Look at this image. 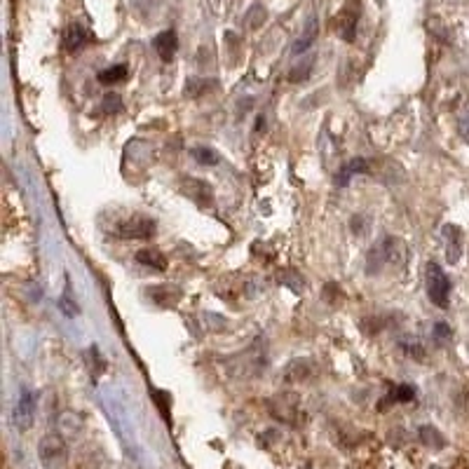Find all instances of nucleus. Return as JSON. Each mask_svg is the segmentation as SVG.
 <instances>
[{
    "mask_svg": "<svg viewBox=\"0 0 469 469\" xmlns=\"http://www.w3.org/2000/svg\"><path fill=\"white\" fill-rule=\"evenodd\" d=\"M110 232L122 239H150V237H155V232H158V223L150 219V216L132 214V216H127V219H122L120 223H115Z\"/></svg>",
    "mask_w": 469,
    "mask_h": 469,
    "instance_id": "nucleus-1",
    "label": "nucleus"
},
{
    "mask_svg": "<svg viewBox=\"0 0 469 469\" xmlns=\"http://www.w3.org/2000/svg\"><path fill=\"white\" fill-rule=\"evenodd\" d=\"M427 296L437 308L446 310L450 300V279L437 263L427 265Z\"/></svg>",
    "mask_w": 469,
    "mask_h": 469,
    "instance_id": "nucleus-2",
    "label": "nucleus"
},
{
    "mask_svg": "<svg viewBox=\"0 0 469 469\" xmlns=\"http://www.w3.org/2000/svg\"><path fill=\"white\" fill-rule=\"evenodd\" d=\"M66 455H69V450H66V444L59 434H45L38 444V457H40L45 469H61Z\"/></svg>",
    "mask_w": 469,
    "mask_h": 469,
    "instance_id": "nucleus-3",
    "label": "nucleus"
},
{
    "mask_svg": "<svg viewBox=\"0 0 469 469\" xmlns=\"http://www.w3.org/2000/svg\"><path fill=\"white\" fill-rule=\"evenodd\" d=\"M359 14H361V5L359 0H348L345 8L340 10L336 16V31L340 33L345 43H352L357 36V24H359Z\"/></svg>",
    "mask_w": 469,
    "mask_h": 469,
    "instance_id": "nucleus-4",
    "label": "nucleus"
},
{
    "mask_svg": "<svg viewBox=\"0 0 469 469\" xmlns=\"http://www.w3.org/2000/svg\"><path fill=\"white\" fill-rule=\"evenodd\" d=\"M181 193L186 195L188 200H193L197 206H206L214 204V193H211V186L204 181H200V178H183L181 181Z\"/></svg>",
    "mask_w": 469,
    "mask_h": 469,
    "instance_id": "nucleus-5",
    "label": "nucleus"
},
{
    "mask_svg": "<svg viewBox=\"0 0 469 469\" xmlns=\"http://www.w3.org/2000/svg\"><path fill=\"white\" fill-rule=\"evenodd\" d=\"M36 420V394L31 389H24L14 406V425L19 429H29Z\"/></svg>",
    "mask_w": 469,
    "mask_h": 469,
    "instance_id": "nucleus-6",
    "label": "nucleus"
},
{
    "mask_svg": "<svg viewBox=\"0 0 469 469\" xmlns=\"http://www.w3.org/2000/svg\"><path fill=\"white\" fill-rule=\"evenodd\" d=\"M270 411L277 420L293 422V418H298V396H293V394L277 396V399L270 404Z\"/></svg>",
    "mask_w": 469,
    "mask_h": 469,
    "instance_id": "nucleus-7",
    "label": "nucleus"
},
{
    "mask_svg": "<svg viewBox=\"0 0 469 469\" xmlns=\"http://www.w3.org/2000/svg\"><path fill=\"white\" fill-rule=\"evenodd\" d=\"M89 40H92V33H89L80 21H73V24H69V29L64 33V49L66 52H77V49L85 47Z\"/></svg>",
    "mask_w": 469,
    "mask_h": 469,
    "instance_id": "nucleus-8",
    "label": "nucleus"
},
{
    "mask_svg": "<svg viewBox=\"0 0 469 469\" xmlns=\"http://www.w3.org/2000/svg\"><path fill=\"white\" fill-rule=\"evenodd\" d=\"M148 296L155 300V305H160V308H174L178 300L183 298L181 289L171 287V284H155V287L148 289Z\"/></svg>",
    "mask_w": 469,
    "mask_h": 469,
    "instance_id": "nucleus-9",
    "label": "nucleus"
},
{
    "mask_svg": "<svg viewBox=\"0 0 469 469\" xmlns=\"http://www.w3.org/2000/svg\"><path fill=\"white\" fill-rule=\"evenodd\" d=\"M153 47L155 52L160 54V59L165 61V64H169L171 59H174L176 49H178V38H176V31H162L158 36L153 38Z\"/></svg>",
    "mask_w": 469,
    "mask_h": 469,
    "instance_id": "nucleus-10",
    "label": "nucleus"
},
{
    "mask_svg": "<svg viewBox=\"0 0 469 469\" xmlns=\"http://www.w3.org/2000/svg\"><path fill=\"white\" fill-rule=\"evenodd\" d=\"M444 237H446V258L448 263H457L462 254V232L457 226H446L444 228Z\"/></svg>",
    "mask_w": 469,
    "mask_h": 469,
    "instance_id": "nucleus-11",
    "label": "nucleus"
},
{
    "mask_svg": "<svg viewBox=\"0 0 469 469\" xmlns=\"http://www.w3.org/2000/svg\"><path fill=\"white\" fill-rule=\"evenodd\" d=\"M317 36H320V24H317V16L312 14L310 19H308V24H305L303 36H300L298 40H296V45H293V54L308 52V49L312 47V43L317 40Z\"/></svg>",
    "mask_w": 469,
    "mask_h": 469,
    "instance_id": "nucleus-12",
    "label": "nucleus"
},
{
    "mask_svg": "<svg viewBox=\"0 0 469 469\" xmlns=\"http://www.w3.org/2000/svg\"><path fill=\"white\" fill-rule=\"evenodd\" d=\"M312 376V366L308 359H293L284 368V381L287 383H303Z\"/></svg>",
    "mask_w": 469,
    "mask_h": 469,
    "instance_id": "nucleus-13",
    "label": "nucleus"
},
{
    "mask_svg": "<svg viewBox=\"0 0 469 469\" xmlns=\"http://www.w3.org/2000/svg\"><path fill=\"white\" fill-rule=\"evenodd\" d=\"M136 261L146 267H155V270H167V258L160 249H141L136 251Z\"/></svg>",
    "mask_w": 469,
    "mask_h": 469,
    "instance_id": "nucleus-14",
    "label": "nucleus"
},
{
    "mask_svg": "<svg viewBox=\"0 0 469 469\" xmlns=\"http://www.w3.org/2000/svg\"><path fill=\"white\" fill-rule=\"evenodd\" d=\"M368 171V162L364 158H357V160H352L350 165H345L343 169H340V174L336 176V183L338 186H348V181L354 174H366Z\"/></svg>",
    "mask_w": 469,
    "mask_h": 469,
    "instance_id": "nucleus-15",
    "label": "nucleus"
},
{
    "mask_svg": "<svg viewBox=\"0 0 469 469\" xmlns=\"http://www.w3.org/2000/svg\"><path fill=\"white\" fill-rule=\"evenodd\" d=\"M387 401H383L381 409H385L387 404H411L413 399H416V389L411 387V385H396V387L385 396Z\"/></svg>",
    "mask_w": 469,
    "mask_h": 469,
    "instance_id": "nucleus-16",
    "label": "nucleus"
},
{
    "mask_svg": "<svg viewBox=\"0 0 469 469\" xmlns=\"http://www.w3.org/2000/svg\"><path fill=\"white\" fill-rule=\"evenodd\" d=\"M97 80L101 82V85H117V82L127 80V66L117 64V66H110V69H104L101 73L97 75Z\"/></svg>",
    "mask_w": 469,
    "mask_h": 469,
    "instance_id": "nucleus-17",
    "label": "nucleus"
},
{
    "mask_svg": "<svg viewBox=\"0 0 469 469\" xmlns=\"http://www.w3.org/2000/svg\"><path fill=\"white\" fill-rule=\"evenodd\" d=\"M418 434H420V441H422V444L429 446V448H444V446H446V439L441 437L439 429H437V427H432V425H422V427H420V432H418Z\"/></svg>",
    "mask_w": 469,
    "mask_h": 469,
    "instance_id": "nucleus-18",
    "label": "nucleus"
},
{
    "mask_svg": "<svg viewBox=\"0 0 469 469\" xmlns=\"http://www.w3.org/2000/svg\"><path fill=\"white\" fill-rule=\"evenodd\" d=\"M312 66H315V59L308 57L303 61V66H296L291 73H289V80H291V82H305L310 77V73H312Z\"/></svg>",
    "mask_w": 469,
    "mask_h": 469,
    "instance_id": "nucleus-19",
    "label": "nucleus"
},
{
    "mask_svg": "<svg viewBox=\"0 0 469 469\" xmlns=\"http://www.w3.org/2000/svg\"><path fill=\"white\" fill-rule=\"evenodd\" d=\"M206 89H209V82H206V80H200V77H191V80L186 82V89H183V92H186L188 99H197V97H202Z\"/></svg>",
    "mask_w": 469,
    "mask_h": 469,
    "instance_id": "nucleus-20",
    "label": "nucleus"
},
{
    "mask_svg": "<svg viewBox=\"0 0 469 469\" xmlns=\"http://www.w3.org/2000/svg\"><path fill=\"white\" fill-rule=\"evenodd\" d=\"M191 155L195 158V162H200V165H216V162H219V155H216V150L204 148V146L193 148Z\"/></svg>",
    "mask_w": 469,
    "mask_h": 469,
    "instance_id": "nucleus-21",
    "label": "nucleus"
},
{
    "mask_svg": "<svg viewBox=\"0 0 469 469\" xmlns=\"http://www.w3.org/2000/svg\"><path fill=\"white\" fill-rule=\"evenodd\" d=\"M122 110V99L117 94H106L104 101H101V113L104 115H115Z\"/></svg>",
    "mask_w": 469,
    "mask_h": 469,
    "instance_id": "nucleus-22",
    "label": "nucleus"
},
{
    "mask_svg": "<svg viewBox=\"0 0 469 469\" xmlns=\"http://www.w3.org/2000/svg\"><path fill=\"white\" fill-rule=\"evenodd\" d=\"M59 308H61V312H64L66 317H75L77 315V303H75L73 298H71V289H66L64 296H61Z\"/></svg>",
    "mask_w": 469,
    "mask_h": 469,
    "instance_id": "nucleus-23",
    "label": "nucleus"
},
{
    "mask_svg": "<svg viewBox=\"0 0 469 469\" xmlns=\"http://www.w3.org/2000/svg\"><path fill=\"white\" fill-rule=\"evenodd\" d=\"M404 352H406V354H411V357H416V359H422V357H425V350H422L420 345H413V348H411L409 343H404Z\"/></svg>",
    "mask_w": 469,
    "mask_h": 469,
    "instance_id": "nucleus-24",
    "label": "nucleus"
},
{
    "mask_svg": "<svg viewBox=\"0 0 469 469\" xmlns=\"http://www.w3.org/2000/svg\"><path fill=\"white\" fill-rule=\"evenodd\" d=\"M434 336H437L439 340H446V338H450V328L446 326L444 322H439L437 326H434Z\"/></svg>",
    "mask_w": 469,
    "mask_h": 469,
    "instance_id": "nucleus-25",
    "label": "nucleus"
},
{
    "mask_svg": "<svg viewBox=\"0 0 469 469\" xmlns=\"http://www.w3.org/2000/svg\"><path fill=\"white\" fill-rule=\"evenodd\" d=\"M460 134H462V139L469 143V117H462L460 120Z\"/></svg>",
    "mask_w": 469,
    "mask_h": 469,
    "instance_id": "nucleus-26",
    "label": "nucleus"
}]
</instances>
